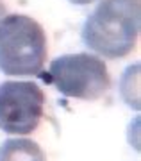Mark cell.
<instances>
[{"label": "cell", "mask_w": 141, "mask_h": 161, "mask_svg": "<svg viewBox=\"0 0 141 161\" xmlns=\"http://www.w3.org/2000/svg\"><path fill=\"white\" fill-rule=\"evenodd\" d=\"M43 79L54 84L64 97L80 100H96L111 86L104 59L88 52L66 54L54 59Z\"/></svg>", "instance_id": "3"}, {"label": "cell", "mask_w": 141, "mask_h": 161, "mask_svg": "<svg viewBox=\"0 0 141 161\" xmlns=\"http://www.w3.org/2000/svg\"><path fill=\"white\" fill-rule=\"evenodd\" d=\"M0 161H46L40 145L27 138H9L0 145Z\"/></svg>", "instance_id": "5"}, {"label": "cell", "mask_w": 141, "mask_h": 161, "mask_svg": "<svg viewBox=\"0 0 141 161\" xmlns=\"http://www.w3.org/2000/svg\"><path fill=\"white\" fill-rule=\"evenodd\" d=\"M6 16H7V9H6V6H4V2L0 0V22H2Z\"/></svg>", "instance_id": "6"}, {"label": "cell", "mask_w": 141, "mask_h": 161, "mask_svg": "<svg viewBox=\"0 0 141 161\" xmlns=\"http://www.w3.org/2000/svg\"><path fill=\"white\" fill-rule=\"evenodd\" d=\"M72 4H77V6H88L91 2H95V0H70Z\"/></svg>", "instance_id": "7"}, {"label": "cell", "mask_w": 141, "mask_h": 161, "mask_svg": "<svg viewBox=\"0 0 141 161\" xmlns=\"http://www.w3.org/2000/svg\"><path fill=\"white\" fill-rule=\"evenodd\" d=\"M46 54L45 31L34 18L7 14L0 22V70L6 75H40Z\"/></svg>", "instance_id": "2"}, {"label": "cell", "mask_w": 141, "mask_h": 161, "mask_svg": "<svg viewBox=\"0 0 141 161\" xmlns=\"http://www.w3.org/2000/svg\"><path fill=\"white\" fill-rule=\"evenodd\" d=\"M45 93L30 80H6L0 84V129L25 136L36 131L43 118Z\"/></svg>", "instance_id": "4"}, {"label": "cell", "mask_w": 141, "mask_h": 161, "mask_svg": "<svg viewBox=\"0 0 141 161\" xmlns=\"http://www.w3.org/2000/svg\"><path fill=\"white\" fill-rule=\"evenodd\" d=\"M139 27V0H102L82 27V41L102 58L122 59L134 50Z\"/></svg>", "instance_id": "1"}]
</instances>
